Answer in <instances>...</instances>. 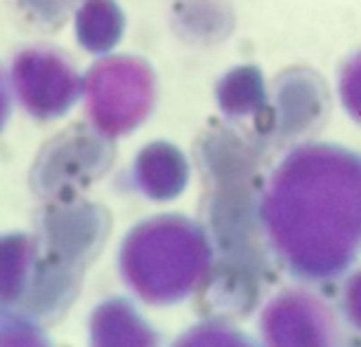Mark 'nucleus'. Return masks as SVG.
<instances>
[{"instance_id": "obj_1", "label": "nucleus", "mask_w": 361, "mask_h": 347, "mask_svg": "<svg viewBox=\"0 0 361 347\" xmlns=\"http://www.w3.org/2000/svg\"><path fill=\"white\" fill-rule=\"evenodd\" d=\"M10 85H8V78H5L3 69H0V130H3L5 121H8V114H10Z\"/></svg>"}]
</instances>
